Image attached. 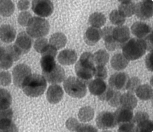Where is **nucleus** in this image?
<instances>
[{
	"label": "nucleus",
	"mask_w": 153,
	"mask_h": 132,
	"mask_svg": "<svg viewBox=\"0 0 153 132\" xmlns=\"http://www.w3.org/2000/svg\"><path fill=\"white\" fill-rule=\"evenodd\" d=\"M129 79L127 74L124 72L116 73L113 74L109 80V86L113 89L123 90Z\"/></svg>",
	"instance_id": "15"
},
{
	"label": "nucleus",
	"mask_w": 153,
	"mask_h": 132,
	"mask_svg": "<svg viewBox=\"0 0 153 132\" xmlns=\"http://www.w3.org/2000/svg\"><path fill=\"white\" fill-rule=\"evenodd\" d=\"M11 82V75L8 71L0 73V85L6 87L10 85Z\"/></svg>",
	"instance_id": "41"
},
{
	"label": "nucleus",
	"mask_w": 153,
	"mask_h": 132,
	"mask_svg": "<svg viewBox=\"0 0 153 132\" xmlns=\"http://www.w3.org/2000/svg\"><path fill=\"white\" fill-rule=\"evenodd\" d=\"M110 21L115 26H122L126 21L125 18L117 10H112L109 16Z\"/></svg>",
	"instance_id": "35"
},
{
	"label": "nucleus",
	"mask_w": 153,
	"mask_h": 132,
	"mask_svg": "<svg viewBox=\"0 0 153 132\" xmlns=\"http://www.w3.org/2000/svg\"><path fill=\"white\" fill-rule=\"evenodd\" d=\"M153 129V122L151 120H145L139 124H137L136 128V132H152Z\"/></svg>",
	"instance_id": "37"
},
{
	"label": "nucleus",
	"mask_w": 153,
	"mask_h": 132,
	"mask_svg": "<svg viewBox=\"0 0 153 132\" xmlns=\"http://www.w3.org/2000/svg\"><path fill=\"white\" fill-rule=\"evenodd\" d=\"M135 92L137 97L142 100H148L152 98L153 96L152 88L147 84L140 85Z\"/></svg>",
	"instance_id": "28"
},
{
	"label": "nucleus",
	"mask_w": 153,
	"mask_h": 132,
	"mask_svg": "<svg viewBox=\"0 0 153 132\" xmlns=\"http://www.w3.org/2000/svg\"><path fill=\"white\" fill-rule=\"evenodd\" d=\"M112 35L115 41L123 44L129 39L130 32L127 26H119L114 28Z\"/></svg>",
	"instance_id": "19"
},
{
	"label": "nucleus",
	"mask_w": 153,
	"mask_h": 132,
	"mask_svg": "<svg viewBox=\"0 0 153 132\" xmlns=\"http://www.w3.org/2000/svg\"><path fill=\"white\" fill-rule=\"evenodd\" d=\"M67 43V37L64 34L56 33L51 36L49 44L58 50L64 47Z\"/></svg>",
	"instance_id": "27"
},
{
	"label": "nucleus",
	"mask_w": 153,
	"mask_h": 132,
	"mask_svg": "<svg viewBox=\"0 0 153 132\" xmlns=\"http://www.w3.org/2000/svg\"><path fill=\"white\" fill-rule=\"evenodd\" d=\"M152 38H153V34H152V33H151L150 34L146 37L145 39H143L145 41L146 46V50L148 51H150V52H152V50H153Z\"/></svg>",
	"instance_id": "48"
},
{
	"label": "nucleus",
	"mask_w": 153,
	"mask_h": 132,
	"mask_svg": "<svg viewBox=\"0 0 153 132\" xmlns=\"http://www.w3.org/2000/svg\"><path fill=\"white\" fill-rule=\"evenodd\" d=\"M117 124L132 121L133 113L131 110L120 107L114 113Z\"/></svg>",
	"instance_id": "22"
},
{
	"label": "nucleus",
	"mask_w": 153,
	"mask_h": 132,
	"mask_svg": "<svg viewBox=\"0 0 153 132\" xmlns=\"http://www.w3.org/2000/svg\"><path fill=\"white\" fill-rule=\"evenodd\" d=\"M42 56L40 63L42 73L48 72L52 70L56 65L55 57L49 55Z\"/></svg>",
	"instance_id": "29"
},
{
	"label": "nucleus",
	"mask_w": 153,
	"mask_h": 132,
	"mask_svg": "<svg viewBox=\"0 0 153 132\" xmlns=\"http://www.w3.org/2000/svg\"><path fill=\"white\" fill-rule=\"evenodd\" d=\"M141 84L140 80L137 77H131L129 79L126 84L125 89L128 92L134 93Z\"/></svg>",
	"instance_id": "36"
},
{
	"label": "nucleus",
	"mask_w": 153,
	"mask_h": 132,
	"mask_svg": "<svg viewBox=\"0 0 153 132\" xmlns=\"http://www.w3.org/2000/svg\"><path fill=\"white\" fill-rule=\"evenodd\" d=\"M46 87L47 82L43 76L34 74L26 79L21 88L27 96L36 98L43 94Z\"/></svg>",
	"instance_id": "2"
},
{
	"label": "nucleus",
	"mask_w": 153,
	"mask_h": 132,
	"mask_svg": "<svg viewBox=\"0 0 153 132\" xmlns=\"http://www.w3.org/2000/svg\"><path fill=\"white\" fill-rule=\"evenodd\" d=\"M30 7V2L28 1H20L18 3V8L20 10H25Z\"/></svg>",
	"instance_id": "49"
},
{
	"label": "nucleus",
	"mask_w": 153,
	"mask_h": 132,
	"mask_svg": "<svg viewBox=\"0 0 153 132\" xmlns=\"http://www.w3.org/2000/svg\"><path fill=\"white\" fill-rule=\"evenodd\" d=\"M27 26V34L33 38L44 37L47 35L50 31L49 22L45 19L38 17H32Z\"/></svg>",
	"instance_id": "4"
},
{
	"label": "nucleus",
	"mask_w": 153,
	"mask_h": 132,
	"mask_svg": "<svg viewBox=\"0 0 153 132\" xmlns=\"http://www.w3.org/2000/svg\"><path fill=\"white\" fill-rule=\"evenodd\" d=\"M97 125L101 129H108L115 127L118 124L114 113L103 111L98 114L96 119Z\"/></svg>",
	"instance_id": "9"
},
{
	"label": "nucleus",
	"mask_w": 153,
	"mask_h": 132,
	"mask_svg": "<svg viewBox=\"0 0 153 132\" xmlns=\"http://www.w3.org/2000/svg\"><path fill=\"white\" fill-rule=\"evenodd\" d=\"M77 59V53L74 50L65 49L62 50L58 56L59 63L62 65H70L74 64Z\"/></svg>",
	"instance_id": "18"
},
{
	"label": "nucleus",
	"mask_w": 153,
	"mask_h": 132,
	"mask_svg": "<svg viewBox=\"0 0 153 132\" xmlns=\"http://www.w3.org/2000/svg\"><path fill=\"white\" fill-rule=\"evenodd\" d=\"M64 92L59 85L53 84L48 88L46 93L47 100L52 104H56L59 102L63 98Z\"/></svg>",
	"instance_id": "16"
},
{
	"label": "nucleus",
	"mask_w": 153,
	"mask_h": 132,
	"mask_svg": "<svg viewBox=\"0 0 153 132\" xmlns=\"http://www.w3.org/2000/svg\"><path fill=\"white\" fill-rule=\"evenodd\" d=\"M13 112L10 108L0 109V131L14 132L17 131L12 122Z\"/></svg>",
	"instance_id": "8"
},
{
	"label": "nucleus",
	"mask_w": 153,
	"mask_h": 132,
	"mask_svg": "<svg viewBox=\"0 0 153 132\" xmlns=\"http://www.w3.org/2000/svg\"><path fill=\"white\" fill-rule=\"evenodd\" d=\"M129 61L123 54L121 53L114 55L111 59V64L113 69L117 71L122 70L128 64Z\"/></svg>",
	"instance_id": "24"
},
{
	"label": "nucleus",
	"mask_w": 153,
	"mask_h": 132,
	"mask_svg": "<svg viewBox=\"0 0 153 132\" xmlns=\"http://www.w3.org/2000/svg\"><path fill=\"white\" fill-rule=\"evenodd\" d=\"M113 27H105L102 30V38L105 42V47L109 51H114L122 47L123 45L114 39L112 35Z\"/></svg>",
	"instance_id": "13"
},
{
	"label": "nucleus",
	"mask_w": 153,
	"mask_h": 132,
	"mask_svg": "<svg viewBox=\"0 0 153 132\" xmlns=\"http://www.w3.org/2000/svg\"><path fill=\"white\" fill-rule=\"evenodd\" d=\"M93 59L97 66H105L109 62V55L105 50L101 49L93 55Z\"/></svg>",
	"instance_id": "31"
},
{
	"label": "nucleus",
	"mask_w": 153,
	"mask_h": 132,
	"mask_svg": "<svg viewBox=\"0 0 153 132\" xmlns=\"http://www.w3.org/2000/svg\"><path fill=\"white\" fill-rule=\"evenodd\" d=\"M106 83L102 80L96 79L91 81L88 84L89 92L94 96H99L102 95L107 88Z\"/></svg>",
	"instance_id": "23"
},
{
	"label": "nucleus",
	"mask_w": 153,
	"mask_h": 132,
	"mask_svg": "<svg viewBox=\"0 0 153 132\" xmlns=\"http://www.w3.org/2000/svg\"><path fill=\"white\" fill-rule=\"evenodd\" d=\"M131 29L132 34L138 38L146 37L152 33V28L150 26L144 22H135L131 26Z\"/></svg>",
	"instance_id": "20"
},
{
	"label": "nucleus",
	"mask_w": 153,
	"mask_h": 132,
	"mask_svg": "<svg viewBox=\"0 0 153 132\" xmlns=\"http://www.w3.org/2000/svg\"><path fill=\"white\" fill-rule=\"evenodd\" d=\"M152 52H150L146 56L145 59V63H146V67L147 69L152 72L153 69V63H152Z\"/></svg>",
	"instance_id": "47"
},
{
	"label": "nucleus",
	"mask_w": 153,
	"mask_h": 132,
	"mask_svg": "<svg viewBox=\"0 0 153 132\" xmlns=\"http://www.w3.org/2000/svg\"><path fill=\"white\" fill-rule=\"evenodd\" d=\"M48 44V40L44 38H39L35 41L34 48L36 52L41 53L44 48Z\"/></svg>",
	"instance_id": "42"
},
{
	"label": "nucleus",
	"mask_w": 153,
	"mask_h": 132,
	"mask_svg": "<svg viewBox=\"0 0 153 132\" xmlns=\"http://www.w3.org/2000/svg\"><path fill=\"white\" fill-rule=\"evenodd\" d=\"M63 87L66 93L73 98H81L86 94L85 83L79 78L74 76H70L65 80Z\"/></svg>",
	"instance_id": "5"
},
{
	"label": "nucleus",
	"mask_w": 153,
	"mask_h": 132,
	"mask_svg": "<svg viewBox=\"0 0 153 132\" xmlns=\"http://www.w3.org/2000/svg\"><path fill=\"white\" fill-rule=\"evenodd\" d=\"M16 31L12 26L3 25L0 27V39L2 42L10 44L14 41L16 37Z\"/></svg>",
	"instance_id": "21"
},
{
	"label": "nucleus",
	"mask_w": 153,
	"mask_h": 132,
	"mask_svg": "<svg viewBox=\"0 0 153 132\" xmlns=\"http://www.w3.org/2000/svg\"><path fill=\"white\" fill-rule=\"evenodd\" d=\"M123 54L129 61L137 60L145 54L146 46L140 38H133L123 45Z\"/></svg>",
	"instance_id": "3"
},
{
	"label": "nucleus",
	"mask_w": 153,
	"mask_h": 132,
	"mask_svg": "<svg viewBox=\"0 0 153 132\" xmlns=\"http://www.w3.org/2000/svg\"><path fill=\"white\" fill-rule=\"evenodd\" d=\"M79 124L80 123H79L76 119L74 118H70L66 122V126L67 128L70 131L76 132Z\"/></svg>",
	"instance_id": "44"
},
{
	"label": "nucleus",
	"mask_w": 153,
	"mask_h": 132,
	"mask_svg": "<svg viewBox=\"0 0 153 132\" xmlns=\"http://www.w3.org/2000/svg\"><path fill=\"white\" fill-rule=\"evenodd\" d=\"M95 70L93 55L89 52L82 54L75 65V72L79 79L85 84L88 83L94 76Z\"/></svg>",
	"instance_id": "1"
},
{
	"label": "nucleus",
	"mask_w": 153,
	"mask_h": 132,
	"mask_svg": "<svg viewBox=\"0 0 153 132\" xmlns=\"http://www.w3.org/2000/svg\"><path fill=\"white\" fill-rule=\"evenodd\" d=\"M32 18V15L29 12L24 11L21 12L19 16L18 23L22 26H27Z\"/></svg>",
	"instance_id": "39"
},
{
	"label": "nucleus",
	"mask_w": 153,
	"mask_h": 132,
	"mask_svg": "<svg viewBox=\"0 0 153 132\" xmlns=\"http://www.w3.org/2000/svg\"><path fill=\"white\" fill-rule=\"evenodd\" d=\"M15 10V5L11 1H0V15L2 16H10Z\"/></svg>",
	"instance_id": "33"
},
{
	"label": "nucleus",
	"mask_w": 153,
	"mask_h": 132,
	"mask_svg": "<svg viewBox=\"0 0 153 132\" xmlns=\"http://www.w3.org/2000/svg\"><path fill=\"white\" fill-rule=\"evenodd\" d=\"M135 13L141 20H146L152 17L153 3L152 1H143L135 5Z\"/></svg>",
	"instance_id": "11"
},
{
	"label": "nucleus",
	"mask_w": 153,
	"mask_h": 132,
	"mask_svg": "<svg viewBox=\"0 0 153 132\" xmlns=\"http://www.w3.org/2000/svg\"><path fill=\"white\" fill-rule=\"evenodd\" d=\"M32 45L31 37L25 32L19 33L17 38L14 47L18 52L22 56L29 52Z\"/></svg>",
	"instance_id": "10"
},
{
	"label": "nucleus",
	"mask_w": 153,
	"mask_h": 132,
	"mask_svg": "<svg viewBox=\"0 0 153 132\" xmlns=\"http://www.w3.org/2000/svg\"><path fill=\"white\" fill-rule=\"evenodd\" d=\"M119 13L124 17H129L135 14V4L131 1H123L119 6Z\"/></svg>",
	"instance_id": "26"
},
{
	"label": "nucleus",
	"mask_w": 153,
	"mask_h": 132,
	"mask_svg": "<svg viewBox=\"0 0 153 132\" xmlns=\"http://www.w3.org/2000/svg\"><path fill=\"white\" fill-rule=\"evenodd\" d=\"M43 76L49 83L56 84L62 82L65 78L64 69L59 64L48 72L42 73Z\"/></svg>",
	"instance_id": "12"
},
{
	"label": "nucleus",
	"mask_w": 153,
	"mask_h": 132,
	"mask_svg": "<svg viewBox=\"0 0 153 132\" xmlns=\"http://www.w3.org/2000/svg\"><path fill=\"white\" fill-rule=\"evenodd\" d=\"M95 79L99 80H105L107 77V72L105 66H97L95 67L94 74Z\"/></svg>",
	"instance_id": "38"
},
{
	"label": "nucleus",
	"mask_w": 153,
	"mask_h": 132,
	"mask_svg": "<svg viewBox=\"0 0 153 132\" xmlns=\"http://www.w3.org/2000/svg\"><path fill=\"white\" fill-rule=\"evenodd\" d=\"M136 126L132 121L120 124L118 131L121 132H136Z\"/></svg>",
	"instance_id": "40"
},
{
	"label": "nucleus",
	"mask_w": 153,
	"mask_h": 132,
	"mask_svg": "<svg viewBox=\"0 0 153 132\" xmlns=\"http://www.w3.org/2000/svg\"><path fill=\"white\" fill-rule=\"evenodd\" d=\"M12 104V97L7 90L0 88V109L9 108Z\"/></svg>",
	"instance_id": "34"
},
{
	"label": "nucleus",
	"mask_w": 153,
	"mask_h": 132,
	"mask_svg": "<svg viewBox=\"0 0 153 132\" xmlns=\"http://www.w3.org/2000/svg\"><path fill=\"white\" fill-rule=\"evenodd\" d=\"M32 74L29 66L25 64H20L14 67L12 71L14 85L19 88H22L26 79Z\"/></svg>",
	"instance_id": "6"
},
{
	"label": "nucleus",
	"mask_w": 153,
	"mask_h": 132,
	"mask_svg": "<svg viewBox=\"0 0 153 132\" xmlns=\"http://www.w3.org/2000/svg\"><path fill=\"white\" fill-rule=\"evenodd\" d=\"M137 100L133 93L128 92L121 96L120 105L122 107L132 110L137 106Z\"/></svg>",
	"instance_id": "25"
},
{
	"label": "nucleus",
	"mask_w": 153,
	"mask_h": 132,
	"mask_svg": "<svg viewBox=\"0 0 153 132\" xmlns=\"http://www.w3.org/2000/svg\"><path fill=\"white\" fill-rule=\"evenodd\" d=\"M106 20V18L102 13L94 12L90 15L88 22L92 27L100 28L104 26Z\"/></svg>",
	"instance_id": "30"
},
{
	"label": "nucleus",
	"mask_w": 153,
	"mask_h": 132,
	"mask_svg": "<svg viewBox=\"0 0 153 132\" xmlns=\"http://www.w3.org/2000/svg\"><path fill=\"white\" fill-rule=\"evenodd\" d=\"M149 119V116L146 112L139 111L136 113L134 118L133 117L132 121L134 124H137Z\"/></svg>",
	"instance_id": "43"
},
{
	"label": "nucleus",
	"mask_w": 153,
	"mask_h": 132,
	"mask_svg": "<svg viewBox=\"0 0 153 132\" xmlns=\"http://www.w3.org/2000/svg\"><path fill=\"white\" fill-rule=\"evenodd\" d=\"M102 38V30L100 28L92 26L87 29L84 36V40L88 45L94 46Z\"/></svg>",
	"instance_id": "17"
},
{
	"label": "nucleus",
	"mask_w": 153,
	"mask_h": 132,
	"mask_svg": "<svg viewBox=\"0 0 153 132\" xmlns=\"http://www.w3.org/2000/svg\"><path fill=\"white\" fill-rule=\"evenodd\" d=\"M42 56L49 55L56 57L57 54V50L51 45L48 44L42 51L41 53Z\"/></svg>",
	"instance_id": "45"
},
{
	"label": "nucleus",
	"mask_w": 153,
	"mask_h": 132,
	"mask_svg": "<svg viewBox=\"0 0 153 132\" xmlns=\"http://www.w3.org/2000/svg\"><path fill=\"white\" fill-rule=\"evenodd\" d=\"M79 119L81 122L86 123L89 122L93 119L94 116V109L89 106L81 108L79 111Z\"/></svg>",
	"instance_id": "32"
},
{
	"label": "nucleus",
	"mask_w": 153,
	"mask_h": 132,
	"mask_svg": "<svg viewBox=\"0 0 153 132\" xmlns=\"http://www.w3.org/2000/svg\"><path fill=\"white\" fill-rule=\"evenodd\" d=\"M32 9L37 16L47 17L53 12V5L51 1L35 0L32 2Z\"/></svg>",
	"instance_id": "7"
},
{
	"label": "nucleus",
	"mask_w": 153,
	"mask_h": 132,
	"mask_svg": "<svg viewBox=\"0 0 153 132\" xmlns=\"http://www.w3.org/2000/svg\"><path fill=\"white\" fill-rule=\"evenodd\" d=\"M76 132H97L94 127L88 124H80Z\"/></svg>",
	"instance_id": "46"
},
{
	"label": "nucleus",
	"mask_w": 153,
	"mask_h": 132,
	"mask_svg": "<svg viewBox=\"0 0 153 132\" xmlns=\"http://www.w3.org/2000/svg\"><path fill=\"white\" fill-rule=\"evenodd\" d=\"M121 96V94L120 92L107 86L106 90L98 98L101 100L107 101L111 106L116 107L120 105Z\"/></svg>",
	"instance_id": "14"
}]
</instances>
